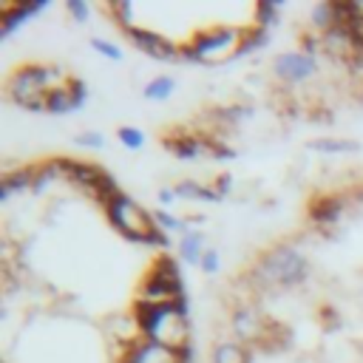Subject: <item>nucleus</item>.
Returning a JSON list of instances; mask_svg holds the SVG:
<instances>
[{"instance_id": "a211bd4d", "label": "nucleus", "mask_w": 363, "mask_h": 363, "mask_svg": "<svg viewBox=\"0 0 363 363\" xmlns=\"http://www.w3.org/2000/svg\"><path fill=\"white\" fill-rule=\"evenodd\" d=\"M79 108H82V105L77 102V96H74V91L68 88V82L51 88L48 96H45V113H68V111H79Z\"/></svg>"}, {"instance_id": "c9c22d12", "label": "nucleus", "mask_w": 363, "mask_h": 363, "mask_svg": "<svg viewBox=\"0 0 363 363\" xmlns=\"http://www.w3.org/2000/svg\"><path fill=\"white\" fill-rule=\"evenodd\" d=\"M301 45H303V51H306V54H312V57H315V51H318V48H323V45H320V34H318V31H303V34H301Z\"/></svg>"}, {"instance_id": "6ab92c4d", "label": "nucleus", "mask_w": 363, "mask_h": 363, "mask_svg": "<svg viewBox=\"0 0 363 363\" xmlns=\"http://www.w3.org/2000/svg\"><path fill=\"white\" fill-rule=\"evenodd\" d=\"M309 150L326 153V156H337V153H357L360 145L354 139H337V136H320L309 142Z\"/></svg>"}, {"instance_id": "72a5a7b5", "label": "nucleus", "mask_w": 363, "mask_h": 363, "mask_svg": "<svg viewBox=\"0 0 363 363\" xmlns=\"http://www.w3.org/2000/svg\"><path fill=\"white\" fill-rule=\"evenodd\" d=\"M145 247H153V250H167L170 247V238L162 227H153L147 235H145Z\"/></svg>"}, {"instance_id": "4c0bfd02", "label": "nucleus", "mask_w": 363, "mask_h": 363, "mask_svg": "<svg viewBox=\"0 0 363 363\" xmlns=\"http://www.w3.org/2000/svg\"><path fill=\"white\" fill-rule=\"evenodd\" d=\"M320 318H323L326 329H335V326H337V312H335L332 306H320Z\"/></svg>"}, {"instance_id": "7c9ffc66", "label": "nucleus", "mask_w": 363, "mask_h": 363, "mask_svg": "<svg viewBox=\"0 0 363 363\" xmlns=\"http://www.w3.org/2000/svg\"><path fill=\"white\" fill-rule=\"evenodd\" d=\"M213 113H218V119H221L224 125H233V122L244 119V116L250 113V108H247V105H227V108H216Z\"/></svg>"}, {"instance_id": "f257e3e1", "label": "nucleus", "mask_w": 363, "mask_h": 363, "mask_svg": "<svg viewBox=\"0 0 363 363\" xmlns=\"http://www.w3.org/2000/svg\"><path fill=\"white\" fill-rule=\"evenodd\" d=\"M309 278V258L295 244H275L264 250L247 272V281L258 289H289Z\"/></svg>"}, {"instance_id": "4468645a", "label": "nucleus", "mask_w": 363, "mask_h": 363, "mask_svg": "<svg viewBox=\"0 0 363 363\" xmlns=\"http://www.w3.org/2000/svg\"><path fill=\"white\" fill-rule=\"evenodd\" d=\"M23 190H34V164L14 167V170L3 173V179H0V201H9L14 193H23Z\"/></svg>"}, {"instance_id": "9d476101", "label": "nucleus", "mask_w": 363, "mask_h": 363, "mask_svg": "<svg viewBox=\"0 0 363 363\" xmlns=\"http://www.w3.org/2000/svg\"><path fill=\"white\" fill-rule=\"evenodd\" d=\"M105 173H108V170L99 167L96 162H85V159H68V156H62V182H68V184L85 190L88 196H91V190L99 184V179H102Z\"/></svg>"}, {"instance_id": "473e14b6", "label": "nucleus", "mask_w": 363, "mask_h": 363, "mask_svg": "<svg viewBox=\"0 0 363 363\" xmlns=\"http://www.w3.org/2000/svg\"><path fill=\"white\" fill-rule=\"evenodd\" d=\"M74 142L82 145V147H91V150H102L105 147V136L99 130H82V133H77Z\"/></svg>"}, {"instance_id": "58836bf2", "label": "nucleus", "mask_w": 363, "mask_h": 363, "mask_svg": "<svg viewBox=\"0 0 363 363\" xmlns=\"http://www.w3.org/2000/svg\"><path fill=\"white\" fill-rule=\"evenodd\" d=\"M156 199H159L162 204H170V201L176 199V193H173V187H159V193H156Z\"/></svg>"}, {"instance_id": "1a4fd4ad", "label": "nucleus", "mask_w": 363, "mask_h": 363, "mask_svg": "<svg viewBox=\"0 0 363 363\" xmlns=\"http://www.w3.org/2000/svg\"><path fill=\"white\" fill-rule=\"evenodd\" d=\"M346 199L343 196H335V193H320V196H315V199H309V204H306V218L315 224V227H335L340 218H343V213H346Z\"/></svg>"}, {"instance_id": "6e6552de", "label": "nucleus", "mask_w": 363, "mask_h": 363, "mask_svg": "<svg viewBox=\"0 0 363 363\" xmlns=\"http://www.w3.org/2000/svg\"><path fill=\"white\" fill-rule=\"evenodd\" d=\"M119 363H182V360H179V352L164 343H156L147 337H133V340H128Z\"/></svg>"}, {"instance_id": "4be33fe9", "label": "nucleus", "mask_w": 363, "mask_h": 363, "mask_svg": "<svg viewBox=\"0 0 363 363\" xmlns=\"http://www.w3.org/2000/svg\"><path fill=\"white\" fill-rule=\"evenodd\" d=\"M173 91H176V79H173L170 74H159V77H153V79L145 82L142 96H145L147 102H164Z\"/></svg>"}, {"instance_id": "20e7f679", "label": "nucleus", "mask_w": 363, "mask_h": 363, "mask_svg": "<svg viewBox=\"0 0 363 363\" xmlns=\"http://www.w3.org/2000/svg\"><path fill=\"white\" fill-rule=\"evenodd\" d=\"M102 210H105L108 224H111L122 238H128V241H133V244H145V235L156 227L153 213H147V210H145L139 201H133L128 193H116L111 201L102 204Z\"/></svg>"}, {"instance_id": "cd10ccee", "label": "nucleus", "mask_w": 363, "mask_h": 363, "mask_svg": "<svg viewBox=\"0 0 363 363\" xmlns=\"http://www.w3.org/2000/svg\"><path fill=\"white\" fill-rule=\"evenodd\" d=\"M153 221H156V227H162L164 233H170V230H182V233H187L184 218L173 216V213H170V210H164V207H159V210L153 213Z\"/></svg>"}, {"instance_id": "ddd939ff", "label": "nucleus", "mask_w": 363, "mask_h": 363, "mask_svg": "<svg viewBox=\"0 0 363 363\" xmlns=\"http://www.w3.org/2000/svg\"><path fill=\"white\" fill-rule=\"evenodd\" d=\"M43 9H48L45 0H28V3H6L0 11V37L6 40L9 34H14L26 20H31L34 14H40Z\"/></svg>"}, {"instance_id": "5701e85b", "label": "nucleus", "mask_w": 363, "mask_h": 363, "mask_svg": "<svg viewBox=\"0 0 363 363\" xmlns=\"http://www.w3.org/2000/svg\"><path fill=\"white\" fill-rule=\"evenodd\" d=\"M150 272H156V275H159V278H164V281H176V284H184V281H182L179 255H167V252H159V255L150 261Z\"/></svg>"}, {"instance_id": "2f4dec72", "label": "nucleus", "mask_w": 363, "mask_h": 363, "mask_svg": "<svg viewBox=\"0 0 363 363\" xmlns=\"http://www.w3.org/2000/svg\"><path fill=\"white\" fill-rule=\"evenodd\" d=\"M199 269H201L204 275H216V272L221 269V255H218V250L207 247V250H204V255H201V264H199Z\"/></svg>"}, {"instance_id": "393cba45", "label": "nucleus", "mask_w": 363, "mask_h": 363, "mask_svg": "<svg viewBox=\"0 0 363 363\" xmlns=\"http://www.w3.org/2000/svg\"><path fill=\"white\" fill-rule=\"evenodd\" d=\"M105 9H108V14H111V20H113L122 31L133 26V3H130V0H111Z\"/></svg>"}, {"instance_id": "412c9836", "label": "nucleus", "mask_w": 363, "mask_h": 363, "mask_svg": "<svg viewBox=\"0 0 363 363\" xmlns=\"http://www.w3.org/2000/svg\"><path fill=\"white\" fill-rule=\"evenodd\" d=\"M337 20H335V6L332 0H323V3H315L312 11H309V28L318 31V34H326L329 28H335Z\"/></svg>"}, {"instance_id": "9b49d317", "label": "nucleus", "mask_w": 363, "mask_h": 363, "mask_svg": "<svg viewBox=\"0 0 363 363\" xmlns=\"http://www.w3.org/2000/svg\"><path fill=\"white\" fill-rule=\"evenodd\" d=\"M184 284H176V281H164L159 278L156 272H145L142 284H139V292H136V301H145V303H170L173 298L184 295Z\"/></svg>"}, {"instance_id": "423d86ee", "label": "nucleus", "mask_w": 363, "mask_h": 363, "mask_svg": "<svg viewBox=\"0 0 363 363\" xmlns=\"http://www.w3.org/2000/svg\"><path fill=\"white\" fill-rule=\"evenodd\" d=\"M122 34H125L142 54H147V57H153V60H162V62H176V60H182L179 43L167 40V37L159 34V31H150V28H142V26H130V28H125Z\"/></svg>"}, {"instance_id": "7ed1b4c3", "label": "nucleus", "mask_w": 363, "mask_h": 363, "mask_svg": "<svg viewBox=\"0 0 363 363\" xmlns=\"http://www.w3.org/2000/svg\"><path fill=\"white\" fill-rule=\"evenodd\" d=\"M247 26H213L199 28L187 43H179L182 60L187 62H221L224 57H235Z\"/></svg>"}, {"instance_id": "f3484780", "label": "nucleus", "mask_w": 363, "mask_h": 363, "mask_svg": "<svg viewBox=\"0 0 363 363\" xmlns=\"http://www.w3.org/2000/svg\"><path fill=\"white\" fill-rule=\"evenodd\" d=\"M210 363H252V354L238 340H221L210 352Z\"/></svg>"}, {"instance_id": "b1692460", "label": "nucleus", "mask_w": 363, "mask_h": 363, "mask_svg": "<svg viewBox=\"0 0 363 363\" xmlns=\"http://www.w3.org/2000/svg\"><path fill=\"white\" fill-rule=\"evenodd\" d=\"M269 43V31L267 28H258V26H247V31H244V40H241V45H238V51H235V57H247V54H255L258 48H264Z\"/></svg>"}, {"instance_id": "bb28decb", "label": "nucleus", "mask_w": 363, "mask_h": 363, "mask_svg": "<svg viewBox=\"0 0 363 363\" xmlns=\"http://www.w3.org/2000/svg\"><path fill=\"white\" fill-rule=\"evenodd\" d=\"M116 139L128 147V150H139L145 145V130L133 128V125H119L116 128Z\"/></svg>"}, {"instance_id": "f704fd0d", "label": "nucleus", "mask_w": 363, "mask_h": 363, "mask_svg": "<svg viewBox=\"0 0 363 363\" xmlns=\"http://www.w3.org/2000/svg\"><path fill=\"white\" fill-rule=\"evenodd\" d=\"M210 156H213V159H235V150H233L230 145H224L221 139L213 136V139H210Z\"/></svg>"}, {"instance_id": "dca6fc26", "label": "nucleus", "mask_w": 363, "mask_h": 363, "mask_svg": "<svg viewBox=\"0 0 363 363\" xmlns=\"http://www.w3.org/2000/svg\"><path fill=\"white\" fill-rule=\"evenodd\" d=\"M204 250H207L204 247V230H187V233H182V238H179V261L182 264L199 267Z\"/></svg>"}, {"instance_id": "39448f33", "label": "nucleus", "mask_w": 363, "mask_h": 363, "mask_svg": "<svg viewBox=\"0 0 363 363\" xmlns=\"http://www.w3.org/2000/svg\"><path fill=\"white\" fill-rule=\"evenodd\" d=\"M318 74V57L306 51H281L272 57V77L284 85H301Z\"/></svg>"}, {"instance_id": "e433bc0d", "label": "nucleus", "mask_w": 363, "mask_h": 363, "mask_svg": "<svg viewBox=\"0 0 363 363\" xmlns=\"http://www.w3.org/2000/svg\"><path fill=\"white\" fill-rule=\"evenodd\" d=\"M213 187H216V190L221 193V199H224V196H227V193L233 190V176H230V173H221V176H216Z\"/></svg>"}, {"instance_id": "0eeeda50", "label": "nucleus", "mask_w": 363, "mask_h": 363, "mask_svg": "<svg viewBox=\"0 0 363 363\" xmlns=\"http://www.w3.org/2000/svg\"><path fill=\"white\" fill-rule=\"evenodd\" d=\"M230 329L235 335L238 343H264L267 332H269V320L252 306V303H238L230 315Z\"/></svg>"}, {"instance_id": "f8f14e48", "label": "nucleus", "mask_w": 363, "mask_h": 363, "mask_svg": "<svg viewBox=\"0 0 363 363\" xmlns=\"http://www.w3.org/2000/svg\"><path fill=\"white\" fill-rule=\"evenodd\" d=\"M210 139L213 136H201V133H167L162 139V145L182 162L187 159H201L210 156Z\"/></svg>"}, {"instance_id": "2eb2a0df", "label": "nucleus", "mask_w": 363, "mask_h": 363, "mask_svg": "<svg viewBox=\"0 0 363 363\" xmlns=\"http://www.w3.org/2000/svg\"><path fill=\"white\" fill-rule=\"evenodd\" d=\"M173 193L182 201H221V193L213 184H204V182H196V179L176 182L173 184Z\"/></svg>"}, {"instance_id": "a878e982", "label": "nucleus", "mask_w": 363, "mask_h": 363, "mask_svg": "<svg viewBox=\"0 0 363 363\" xmlns=\"http://www.w3.org/2000/svg\"><path fill=\"white\" fill-rule=\"evenodd\" d=\"M332 6H335L337 26H349L363 14V3H357V0H332Z\"/></svg>"}, {"instance_id": "c756f323", "label": "nucleus", "mask_w": 363, "mask_h": 363, "mask_svg": "<svg viewBox=\"0 0 363 363\" xmlns=\"http://www.w3.org/2000/svg\"><path fill=\"white\" fill-rule=\"evenodd\" d=\"M65 11H68V17H71L74 23H79V26L91 17V6H88L85 0H65Z\"/></svg>"}, {"instance_id": "c85d7f7f", "label": "nucleus", "mask_w": 363, "mask_h": 363, "mask_svg": "<svg viewBox=\"0 0 363 363\" xmlns=\"http://www.w3.org/2000/svg\"><path fill=\"white\" fill-rule=\"evenodd\" d=\"M91 48H94L96 54H102L105 60H113V62H119V60H122L119 45H113V43H111V40H105V37H91Z\"/></svg>"}, {"instance_id": "f03ea898", "label": "nucleus", "mask_w": 363, "mask_h": 363, "mask_svg": "<svg viewBox=\"0 0 363 363\" xmlns=\"http://www.w3.org/2000/svg\"><path fill=\"white\" fill-rule=\"evenodd\" d=\"M68 77L60 65L45 62H23L17 65L6 79V94L14 105L31 113H45V96L51 88L65 85Z\"/></svg>"}, {"instance_id": "aec40b11", "label": "nucleus", "mask_w": 363, "mask_h": 363, "mask_svg": "<svg viewBox=\"0 0 363 363\" xmlns=\"http://www.w3.org/2000/svg\"><path fill=\"white\" fill-rule=\"evenodd\" d=\"M281 6H284V0H258L252 6V26L267 28V31L275 28L278 14H281Z\"/></svg>"}]
</instances>
